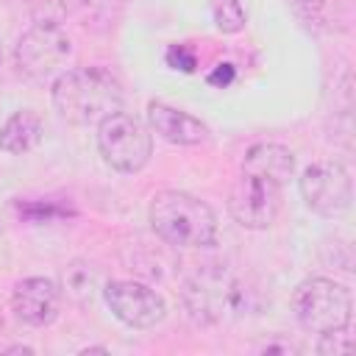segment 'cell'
Listing matches in <instances>:
<instances>
[{"label":"cell","mask_w":356,"mask_h":356,"mask_svg":"<svg viewBox=\"0 0 356 356\" xmlns=\"http://www.w3.org/2000/svg\"><path fill=\"white\" fill-rule=\"evenodd\" d=\"M53 108L72 125H100L122 111V83L106 67H72L53 83Z\"/></svg>","instance_id":"6da1fadb"},{"label":"cell","mask_w":356,"mask_h":356,"mask_svg":"<svg viewBox=\"0 0 356 356\" xmlns=\"http://www.w3.org/2000/svg\"><path fill=\"white\" fill-rule=\"evenodd\" d=\"M147 220L156 236L175 248H211L220 234L211 206L181 189L156 192L147 209Z\"/></svg>","instance_id":"7a4b0ae2"},{"label":"cell","mask_w":356,"mask_h":356,"mask_svg":"<svg viewBox=\"0 0 356 356\" xmlns=\"http://www.w3.org/2000/svg\"><path fill=\"white\" fill-rule=\"evenodd\" d=\"M242 172H253V175L270 178L284 186L295 172V156L289 147H284L278 142H256L245 153Z\"/></svg>","instance_id":"7c38bea8"},{"label":"cell","mask_w":356,"mask_h":356,"mask_svg":"<svg viewBox=\"0 0 356 356\" xmlns=\"http://www.w3.org/2000/svg\"><path fill=\"white\" fill-rule=\"evenodd\" d=\"M211 86H217V89H222V86H228L231 81H234V64H217L214 67V72H209V78H206Z\"/></svg>","instance_id":"ac0fdd59"},{"label":"cell","mask_w":356,"mask_h":356,"mask_svg":"<svg viewBox=\"0 0 356 356\" xmlns=\"http://www.w3.org/2000/svg\"><path fill=\"white\" fill-rule=\"evenodd\" d=\"M184 300L197 320L214 323V320H222L225 314H231L236 309L239 284L222 270H203L186 284Z\"/></svg>","instance_id":"9c48e42d"},{"label":"cell","mask_w":356,"mask_h":356,"mask_svg":"<svg viewBox=\"0 0 356 356\" xmlns=\"http://www.w3.org/2000/svg\"><path fill=\"white\" fill-rule=\"evenodd\" d=\"M97 150L111 170L139 172L153 156V139L136 117L117 111L97 125Z\"/></svg>","instance_id":"277c9868"},{"label":"cell","mask_w":356,"mask_h":356,"mask_svg":"<svg viewBox=\"0 0 356 356\" xmlns=\"http://www.w3.org/2000/svg\"><path fill=\"white\" fill-rule=\"evenodd\" d=\"M42 134H44V122H42L39 111L19 108L0 128V150H6L11 156H22L42 142Z\"/></svg>","instance_id":"4fadbf2b"},{"label":"cell","mask_w":356,"mask_h":356,"mask_svg":"<svg viewBox=\"0 0 356 356\" xmlns=\"http://www.w3.org/2000/svg\"><path fill=\"white\" fill-rule=\"evenodd\" d=\"M281 200H284L281 184L253 172H239L228 195V211L242 228L264 231L275 222L281 211Z\"/></svg>","instance_id":"5b68a950"},{"label":"cell","mask_w":356,"mask_h":356,"mask_svg":"<svg viewBox=\"0 0 356 356\" xmlns=\"http://www.w3.org/2000/svg\"><path fill=\"white\" fill-rule=\"evenodd\" d=\"M6 353H25V356H31V353H33V348H25V345H14V348H8Z\"/></svg>","instance_id":"d6986e66"},{"label":"cell","mask_w":356,"mask_h":356,"mask_svg":"<svg viewBox=\"0 0 356 356\" xmlns=\"http://www.w3.org/2000/svg\"><path fill=\"white\" fill-rule=\"evenodd\" d=\"M72 56V39L56 22H39L17 42V67L31 78L56 75Z\"/></svg>","instance_id":"8992f818"},{"label":"cell","mask_w":356,"mask_h":356,"mask_svg":"<svg viewBox=\"0 0 356 356\" xmlns=\"http://www.w3.org/2000/svg\"><path fill=\"white\" fill-rule=\"evenodd\" d=\"M167 64H170L172 70H181V72H195V67H197L195 53L186 50L184 44H172V47L167 50Z\"/></svg>","instance_id":"e0dca14e"},{"label":"cell","mask_w":356,"mask_h":356,"mask_svg":"<svg viewBox=\"0 0 356 356\" xmlns=\"http://www.w3.org/2000/svg\"><path fill=\"white\" fill-rule=\"evenodd\" d=\"M103 300L128 328H153L167 314L164 298L142 281H111L103 286Z\"/></svg>","instance_id":"ba28073f"},{"label":"cell","mask_w":356,"mask_h":356,"mask_svg":"<svg viewBox=\"0 0 356 356\" xmlns=\"http://www.w3.org/2000/svg\"><path fill=\"white\" fill-rule=\"evenodd\" d=\"M298 186L306 206L320 217H339L350 209L353 184L339 161H314L303 170Z\"/></svg>","instance_id":"52a82bcc"},{"label":"cell","mask_w":356,"mask_h":356,"mask_svg":"<svg viewBox=\"0 0 356 356\" xmlns=\"http://www.w3.org/2000/svg\"><path fill=\"white\" fill-rule=\"evenodd\" d=\"M211 17H214L217 31L222 33H239L248 22L242 0H211Z\"/></svg>","instance_id":"9a60e30c"},{"label":"cell","mask_w":356,"mask_h":356,"mask_svg":"<svg viewBox=\"0 0 356 356\" xmlns=\"http://www.w3.org/2000/svg\"><path fill=\"white\" fill-rule=\"evenodd\" d=\"M64 286H61V295L67 292L75 303H81V306H89L92 300H95V292H97V286H100V281H97V273L92 270V264H86V261H72L67 270H64Z\"/></svg>","instance_id":"5bb4252c"},{"label":"cell","mask_w":356,"mask_h":356,"mask_svg":"<svg viewBox=\"0 0 356 356\" xmlns=\"http://www.w3.org/2000/svg\"><path fill=\"white\" fill-rule=\"evenodd\" d=\"M0 56H3V53H0Z\"/></svg>","instance_id":"44dd1931"},{"label":"cell","mask_w":356,"mask_h":356,"mask_svg":"<svg viewBox=\"0 0 356 356\" xmlns=\"http://www.w3.org/2000/svg\"><path fill=\"white\" fill-rule=\"evenodd\" d=\"M81 353H108V348H103V345L100 348H83Z\"/></svg>","instance_id":"ffe728a7"},{"label":"cell","mask_w":356,"mask_h":356,"mask_svg":"<svg viewBox=\"0 0 356 356\" xmlns=\"http://www.w3.org/2000/svg\"><path fill=\"white\" fill-rule=\"evenodd\" d=\"M11 306L25 325L44 328L61 312V286L53 278H25L14 286Z\"/></svg>","instance_id":"30bf717a"},{"label":"cell","mask_w":356,"mask_h":356,"mask_svg":"<svg viewBox=\"0 0 356 356\" xmlns=\"http://www.w3.org/2000/svg\"><path fill=\"white\" fill-rule=\"evenodd\" d=\"M147 125L170 145H200L209 134L197 117H192L170 103H161V100H153L147 106Z\"/></svg>","instance_id":"8fae6325"},{"label":"cell","mask_w":356,"mask_h":356,"mask_svg":"<svg viewBox=\"0 0 356 356\" xmlns=\"http://www.w3.org/2000/svg\"><path fill=\"white\" fill-rule=\"evenodd\" d=\"M292 314L300 323V328L312 334L345 328L353 320V298L348 286L314 275L295 286L292 292Z\"/></svg>","instance_id":"3957f363"},{"label":"cell","mask_w":356,"mask_h":356,"mask_svg":"<svg viewBox=\"0 0 356 356\" xmlns=\"http://www.w3.org/2000/svg\"><path fill=\"white\" fill-rule=\"evenodd\" d=\"M348 328L350 325L334 328V331H323L320 339H317V353H323V356H350L353 348H356V342H353V337H350Z\"/></svg>","instance_id":"2e32d148"}]
</instances>
